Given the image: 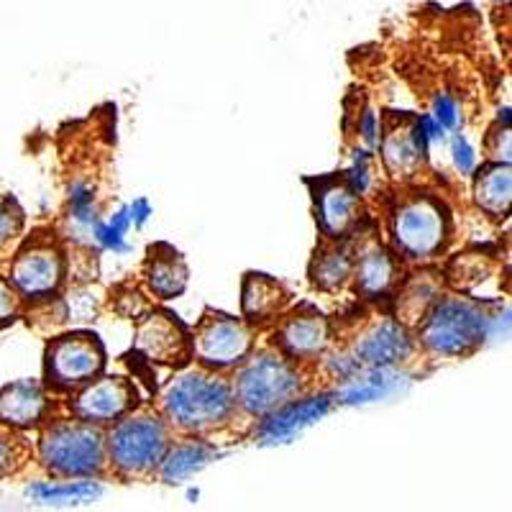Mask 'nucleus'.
Returning a JSON list of instances; mask_svg holds the SVG:
<instances>
[{
    "mask_svg": "<svg viewBox=\"0 0 512 512\" xmlns=\"http://www.w3.org/2000/svg\"><path fill=\"white\" fill-rule=\"evenodd\" d=\"M134 226V213H131V205L121 208L111 221H98L93 228V239L98 241L103 249H111L116 254H126V231Z\"/></svg>",
    "mask_w": 512,
    "mask_h": 512,
    "instance_id": "bb28decb",
    "label": "nucleus"
},
{
    "mask_svg": "<svg viewBox=\"0 0 512 512\" xmlns=\"http://www.w3.org/2000/svg\"><path fill=\"white\" fill-rule=\"evenodd\" d=\"M331 395H315L305 397V400H290L285 402L282 408L267 413V420H262L259 425V441L274 446V443H287L295 436L310 428L313 423H318L323 415L331 408Z\"/></svg>",
    "mask_w": 512,
    "mask_h": 512,
    "instance_id": "2eb2a0df",
    "label": "nucleus"
},
{
    "mask_svg": "<svg viewBox=\"0 0 512 512\" xmlns=\"http://www.w3.org/2000/svg\"><path fill=\"white\" fill-rule=\"evenodd\" d=\"M251 328L231 315L208 313L192 336V356L208 369L236 367L251 351Z\"/></svg>",
    "mask_w": 512,
    "mask_h": 512,
    "instance_id": "6e6552de",
    "label": "nucleus"
},
{
    "mask_svg": "<svg viewBox=\"0 0 512 512\" xmlns=\"http://www.w3.org/2000/svg\"><path fill=\"white\" fill-rule=\"evenodd\" d=\"M428 154V139L418 118H402L400 126L387 128V136L382 141V159L384 167L392 177H413L425 162Z\"/></svg>",
    "mask_w": 512,
    "mask_h": 512,
    "instance_id": "dca6fc26",
    "label": "nucleus"
},
{
    "mask_svg": "<svg viewBox=\"0 0 512 512\" xmlns=\"http://www.w3.org/2000/svg\"><path fill=\"white\" fill-rule=\"evenodd\" d=\"M451 159H454V167L459 175L469 177L477 169V152H474V146L464 139L461 134L454 136V144H451Z\"/></svg>",
    "mask_w": 512,
    "mask_h": 512,
    "instance_id": "c85d7f7f",
    "label": "nucleus"
},
{
    "mask_svg": "<svg viewBox=\"0 0 512 512\" xmlns=\"http://www.w3.org/2000/svg\"><path fill=\"white\" fill-rule=\"evenodd\" d=\"M328 320L310 305L297 308L290 318H285L277 328V349L292 361L315 359L328 346Z\"/></svg>",
    "mask_w": 512,
    "mask_h": 512,
    "instance_id": "ddd939ff",
    "label": "nucleus"
},
{
    "mask_svg": "<svg viewBox=\"0 0 512 512\" xmlns=\"http://www.w3.org/2000/svg\"><path fill=\"white\" fill-rule=\"evenodd\" d=\"M218 451L210 443L203 441H185L175 448H167L162 464V479L164 482H182V479H190L192 474H198L200 469L216 459Z\"/></svg>",
    "mask_w": 512,
    "mask_h": 512,
    "instance_id": "5701e85b",
    "label": "nucleus"
},
{
    "mask_svg": "<svg viewBox=\"0 0 512 512\" xmlns=\"http://www.w3.org/2000/svg\"><path fill=\"white\" fill-rule=\"evenodd\" d=\"M13 313H16V292L6 282H0V323L11 320Z\"/></svg>",
    "mask_w": 512,
    "mask_h": 512,
    "instance_id": "72a5a7b5",
    "label": "nucleus"
},
{
    "mask_svg": "<svg viewBox=\"0 0 512 512\" xmlns=\"http://www.w3.org/2000/svg\"><path fill=\"white\" fill-rule=\"evenodd\" d=\"M233 400L249 415H267L295 400L303 379L285 354H259L244 364L233 382Z\"/></svg>",
    "mask_w": 512,
    "mask_h": 512,
    "instance_id": "7ed1b4c3",
    "label": "nucleus"
},
{
    "mask_svg": "<svg viewBox=\"0 0 512 512\" xmlns=\"http://www.w3.org/2000/svg\"><path fill=\"white\" fill-rule=\"evenodd\" d=\"M136 405L134 384L123 377H100L98 382H85V390L72 402V415L85 423H113L123 418Z\"/></svg>",
    "mask_w": 512,
    "mask_h": 512,
    "instance_id": "9b49d317",
    "label": "nucleus"
},
{
    "mask_svg": "<svg viewBox=\"0 0 512 512\" xmlns=\"http://www.w3.org/2000/svg\"><path fill=\"white\" fill-rule=\"evenodd\" d=\"M512 172L507 162H495L484 167L474 180V200L484 213L495 218H505L510 210Z\"/></svg>",
    "mask_w": 512,
    "mask_h": 512,
    "instance_id": "412c9836",
    "label": "nucleus"
},
{
    "mask_svg": "<svg viewBox=\"0 0 512 512\" xmlns=\"http://www.w3.org/2000/svg\"><path fill=\"white\" fill-rule=\"evenodd\" d=\"M131 213H134V223H136V226H141V223H144L146 218L152 216V205L146 203V200H136V203L131 205Z\"/></svg>",
    "mask_w": 512,
    "mask_h": 512,
    "instance_id": "c9c22d12",
    "label": "nucleus"
},
{
    "mask_svg": "<svg viewBox=\"0 0 512 512\" xmlns=\"http://www.w3.org/2000/svg\"><path fill=\"white\" fill-rule=\"evenodd\" d=\"M492 333V318L466 297H446L425 313L420 341L438 356H466Z\"/></svg>",
    "mask_w": 512,
    "mask_h": 512,
    "instance_id": "f03ea898",
    "label": "nucleus"
},
{
    "mask_svg": "<svg viewBox=\"0 0 512 512\" xmlns=\"http://www.w3.org/2000/svg\"><path fill=\"white\" fill-rule=\"evenodd\" d=\"M287 295L280 282L267 274H246L244 282V315L251 323H264L274 318L285 305Z\"/></svg>",
    "mask_w": 512,
    "mask_h": 512,
    "instance_id": "4be33fe9",
    "label": "nucleus"
},
{
    "mask_svg": "<svg viewBox=\"0 0 512 512\" xmlns=\"http://www.w3.org/2000/svg\"><path fill=\"white\" fill-rule=\"evenodd\" d=\"M105 367V349L90 333H70L47 346V379L57 390L82 387Z\"/></svg>",
    "mask_w": 512,
    "mask_h": 512,
    "instance_id": "0eeeda50",
    "label": "nucleus"
},
{
    "mask_svg": "<svg viewBox=\"0 0 512 512\" xmlns=\"http://www.w3.org/2000/svg\"><path fill=\"white\" fill-rule=\"evenodd\" d=\"M487 152L495 157V162H510V128H497L495 134H489Z\"/></svg>",
    "mask_w": 512,
    "mask_h": 512,
    "instance_id": "2f4dec72",
    "label": "nucleus"
},
{
    "mask_svg": "<svg viewBox=\"0 0 512 512\" xmlns=\"http://www.w3.org/2000/svg\"><path fill=\"white\" fill-rule=\"evenodd\" d=\"M13 464H16V446H13V438L0 436V477L11 474Z\"/></svg>",
    "mask_w": 512,
    "mask_h": 512,
    "instance_id": "473e14b6",
    "label": "nucleus"
},
{
    "mask_svg": "<svg viewBox=\"0 0 512 512\" xmlns=\"http://www.w3.org/2000/svg\"><path fill=\"white\" fill-rule=\"evenodd\" d=\"M24 226V213L16 205V200L0 198V244H6Z\"/></svg>",
    "mask_w": 512,
    "mask_h": 512,
    "instance_id": "cd10ccee",
    "label": "nucleus"
},
{
    "mask_svg": "<svg viewBox=\"0 0 512 512\" xmlns=\"http://www.w3.org/2000/svg\"><path fill=\"white\" fill-rule=\"evenodd\" d=\"M29 495L39 502H82L100 495V487L93 482H54V484H34Z\"/></svg>",
    "mask_w": 512,
    "mask_h": 512,
    "instance_id": "a878e982",
    "label": "nucleus"
},
{
    "mask_svg": "<svg viewBox=\"0 0 512 512\" xmlns=\"http://www.w3.org/2000/svg\"><path fill=\"white\" fill-rule=\"evenodd\" d=\"M64 277L62 251L52 241H36L16 256L11 267V282L29 300H41L59 290Z\"/></svg>",
    "mask_w": 512,
    "mask_h": 512,
    "instance_id": "1a4fd4ad",
    "label": "nucleus"
},
{
    "mask_svg": "<svg viewBox=\"0 0 512 512\" xmlns=\"http://www.w3.org/2000/svg\"><path fill=\"white\" fill-rule=\"evenodd\" d=\"M346 182H349L351 190L356 195H364V192L372 187V169H369V152H356L354 164H351L349 175H346Z\"/></svg>",
    "mask_w": 512,
    "mask_h": 512,
    "instance_id": "c756f323",
    "label": "nucleus"
},
{
    "mask_svg": "<svg viewBox=\"0 0 512 512\" xmlns=\"http://www.w3.org/2000/svg\"><path fill=\"white\" fill-rule=\"evenodd\" d=\"M400 374L392 367L361 369L354 377L346 379V384L336 392V402L344 405H364V402L382 400L400 390Z\"/></svg>",
    "mask_w": 512,
    "mask_h": 512,
    "instance_id": "aec40b11",
    "label": "nucleus"
},
{
    "mask_svg": "<svg viewBox=\"0 0 512 512\" xmlns=\"http://www.w3.org/2000/svg\"><path fill=\"white\" fill-rule=\"evenodd\" d=\"M136 351L144 359L157 361V364H169V367H180L192 356V338L185 331L175 315L157 313L146 315L136 328Z\"/></svg>",
    "mask_w": 512,
    "mask_h": 512,
    "instance_id": "9d476101",
    "label": "nucleus"
},
{
    "mask_svg": "<svg viewBox=\"0 0 512 512\" xmlns=\"http://www.w3.org/2000/svg\"><path fill=\"white\" fill-rule=\"evenodd\" d=\"M410 354H413V338L408 328L397 320H382L356 338L349 356L361 372L374 367H395L400 361L410 359Z\"/></svg>",
    "mask_w": 512,
    "mask_h": 512,
    "instance_id": "f8f14e48",
    "label": "nucleus"
},
{
    "mask_svg": "<svg viewBox=\"0 0 512 512\" xmlns=\"http://www.w3.org/2000/svg\"><path fill=\"white\" fill-rule=\"evenodd\" d=\"M49 400L36 382H13L0 392V423L11 428H34L44 420Z\"/></svg>",
    "mask_w": 512,
    "mask_h": 512,
    "instance_id": "f3484780",
    "label": "nucleus"
},
{
    "mask_svg": "<svg viewBox=\"0 0 512 512\" xmlns=\"http://www.w3.org/2000/svg\"><path fill=\"white\" fill-rule=\"evenodd\" d=\"M395 249L410 262H428L446 246L448 216L441 200L431 195L405 198L390 216Z\"/></svg>",
    "mask_w": 512,
    "mask_h": 512,
    "instance_id": "39448f33",
    "label": "nucleus"
},
{
    "mask_svg": "<svg viewBox=\"0 0 512 512\" xmlns=\"http://www.w3.org/2000/svg\"><path fill=\"white\" fill-rule=\"evenodd\" d=\"M438 285L428 280V274H423L420 280H413L405 285L400 300H397V315L408 323H418L428 313V305L436 303Z\"/></svg>",
    "mask_w": 512,
    "mask_h": 512,
    "instance_id": "393cba45",
    "label": "nucleus"
},
{
    "mask_svg": "<svg viewBox=\"0 0 512 512\" xmlns=\"http://www.w3.org/2000/svg\"><path fill=\"white\" fill-rule=\"evenodd\" d=\"M169 448V431L152 413L118 420L108 436V454L123 477H146L159 469Z\"/></svg>",
    "mask_w": 512,
    "mask_h": 512,
    "instance_id": "423d86ee",
    "label": "nucleus"
},
{
    "mask_svg": "<svg viewBox=\"0 0 512 512\" xmlns=\"http://www.w3.org/2000/svg\"><path fill=\"white\" fill-rule=\"evenodd\" d=\"M39 454L44 469L57 477H93L105 466V438L93 423L64 420L44 431Z\"/></svg>",
    "mask_w": 512,
    "mask_h": 512,
    "instance_id": "20e7f679",
    "label": "nucleus"
},
{
    "mask_svg": "<svg viewBox=\"0 0 512 512\" xmlns=\"http://www.w3.org/2000/svg\"><path fill=\"white\" fill-rule=\"evenodd\" d=\"M236 410L231 384L205 369H190L164 387L162 413L185 433H205L228 423Z\"/></svg>",
    "mask_w": 512,
    "mask_h": 512,
    "instance_id": "f257e3e1",
    "label": "nucleus"
},
{
    "mask_svg": "<svg viewBox=\"0 0 512 512\" xmlns=\"http://www.w3.org/2000/svg\"><path fill=\"white\" fill-rule=\"evenodd\" d=\"M351 269H354V262H351L349 251L344 246L338 249H328L315 254L313 264V282L320 287V290H341L346 285V280L351 277Z\"/></svg>",
    "mask_w": 512,
    "mask_h": 512,
    "instance_id": "b1692460",
    "label": "nucleus"
},
{
    "mask_svg": "<svg viewBox=\"0 0 512 512\" xmlns=\"http://www.w3.org/2000/svg\"><path fill=\"white\" fill-rule=\"evenodd\" d=\"M187 264L172 246L157 244L146 259V282L159 300H172L187 287Z\"/></svg>",
    "mask_w": 512,
    "mask_h": 512,
    "instance_id": "a211bd4d",
    "label": "nucleus"
},
{
    "mask_svg": "<svg viewBox=\"0 0 512 512\" xmlns=\"http://www.w3.org/2000/svg\"><path fill=\"white\" fill-rule=\"evenodd\" d=\"M354 272H356V287L364 297H379L384 292L390 290L392 285L397 282V259L392 251H387L384 246L374 244L369 249H364L359 254L354 264Z\"/></svg>",
    "mask_w": 512,
    "mask_h": 512,
    "instance_id": "6ab92c4d",
    "label": "nucleus"
},
{
    "mask_svg": "<svg viewBox=\"0 0 512 512\" xmlns=\"http://www.w3.org/2000/svg\"><path fill=\"white\" fill-rule=\"evenodd\" d=\"M359 134H361V139L367 141L369 146L377 144V118H374L372 111H364V118H361V126H359Z\"/></svg>",
    "mask_w": 512,
    "mask_h": 512,
    "instance_id": "f704fd0d",
    "label": "nucleus"
},
{
    "mask_svg": "<svg viewBox=\"0 0 512 512\" xmlns=\"http://www.w3.org/2000/svg\"><path fill=\"white\" fill-rule=\"evenodd\" d=\"M433 118L441 123L446 131H454V128L461 126V113H459V105L451 95L446 93H438L436 100H433Z\"/></svg>",
    "mask_w": 512,
    "mask_h": 512,
    "instance_id": "7c9ffc66",
    "label": "nucleus"
},
{
    "mask_svg": "<svg viewBox=\"0 0 512 512\" xmlns=\"http://www.w3.org/2000/svg\"><path fill=\"white\" fill-rule=\"evenodd\" d=\"M361 195H356L346 180H323L315 190L318 226L328 239H344L359 221Z\"/></svg>",
    "mask_w": 512,
    "mask_h": 512,
    "instance_id": "4468645a",
    "label": "nucleus"
}]
</instances>
